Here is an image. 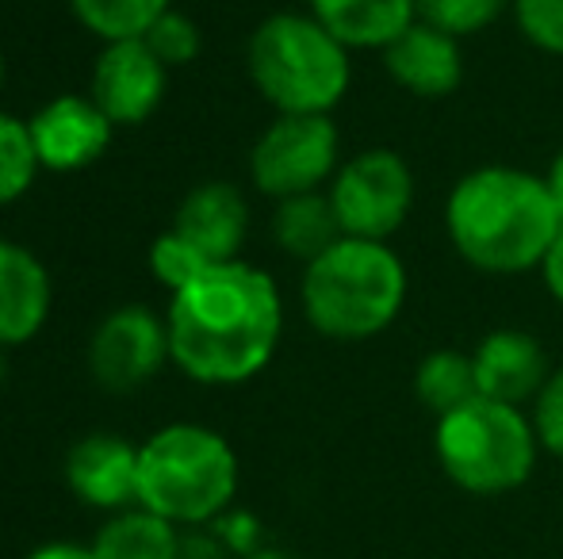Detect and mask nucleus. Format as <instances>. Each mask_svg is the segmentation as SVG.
<instances>
[{
    "mask_svg": "<svg viewBox=\"0 0 563 559\" xmlns=\"http://www.w3.org/2000/svg\"><path fill=\"white\" fill-rule=\"evenodd\" d=\"M173 365L196 383L234 388L265 372L284 334L280 288L250 261L211 265L165 311Z\"/></svg>",
    "mask_w": 563,
    "mask_h": 559,
    "instance_id": "obj_1",
    "label": "nucleus"
},
{
    "mask_svg": "<svg viewBox=\"0 0 563 559\" xmlns=\"http://www.w3.org/2000/svg\"><path fill=\"white\" fill-rule=\"evenodd\" d=\"M445 231L472 269L514 277L549 257L563 215L544 177L514 165H483L452 185Z\"/></svg>",
    "mask_w": 563,
    "mask_h": 559,
    "instance_id": "obj_2",
    "label": "nucleus"
},
{
    "mask_svg": "<svg viewBox=\"0 0 563 559\" xmlns=\"http://www.w3.org/2000/svg\"><path fill=\"white\" fill-rule=\"evenodd\" d=\"M303 314L330 342L379 337L407 303V269L387 242L338 238L303 269Z\"/></svg>",
    "mask_w": 563,
    "mask_h": 559,
    "instance_id": "obj_3",
    "label": "nucleus"
},
{
    "mask_svg": "<svg viewBox=\"0 0 563 559\" xmlns=\"http://www.w3.org/2000/svg\"><path fill=\"white\" fill-rule=\"evenodd\" d=\"M245 66L276 115H330L353 81L349 46L311 12H276L261 20L250 35Z\"/></svg>",
    "mask_w": 563,
    "mask_h": 559,
    "instance_id": "obj_4",
    "label": "nucleus"
},
{
    "mask_svg": "<svg viewBox=\"0 0 563 559\" xmlns=\"http://www.w3.org/2000/svg\"><path fill=\"white\" fill-rule=\"evenodd\" d=\"M238 494V456L223 433L173 422L139 445V506L169 525L216 522Z\"/></svg>",
    "mask_w": 563,
    "mask_h": 559,
    "instance_id": "obj_5",
    "label": "nucleus"
},
{
    "mask_svg": "<svg viewBox=\"0 0 563 559\" xmlns=\"http://www.w3.org/2000/svg\"><path fill=\"white\" fill-rule=\"evenodd\" d=\"M441 471L467 494H510L533 476L537 440L533 418L521 406L495 399H472L467 406L438 418L433 433Z\"/></svg>",
    "mask_w": 563,
    "mask_h": 559,
    "instance_id": "obj_6",
    "label": "nucleus"
},
{
    "mask_svg": "<svg viewBox=\"0 0 563 559\" xmlns=\"http://www.w3.org/2000/svg\"><path fill=\"white\" fill-rule=\"evenodd\" d=\"M341 135L330 115H276L250 149V177L276 203L322 192L334 180Z\"/></svg>",
    "mask_w": 563,
    "mask_h": 559,
    "instance_id": "obj_7",
    "label": "nucleus"
},
{
    "mask_svg": "<svg viewBox=\"0 0 563 559\" xmlns=\"http://www.w3.org/2000/svg\"><path fill=\"white\" fill-rule=\"evenodd\" d=\"M327 195L345 238L387 242L410 215L415 172L395 149H361L334 172Z\"/></svg>",
    "mask_w": 563,
    "mask_h": 559,
    "instance_id": "obj_8",
    "label": "nucleus"
},
{
    "mask_svg": "<svg viewBox=\"0 0 563 559\" xmlns=\"http://www.w3.org/2000/svg\"><path fill=\"white\" fill-rule=\"evenodd\" d=\"M169 360V326L139 303L115 306L89 337L92 380L104 391H115V395L150 383Z\"/></svg>",
    "mask_w": 563,
    "mask_h": 559,
    "instance_id": "obj_9",
    "label": "nucleus"
},
{
    "mask_svg": "<svg viewBox=\"0 0 563 559\" xmlns=\"http://www.w3.org/2000/svg\"><path fill=\"white\" fill-rule=\"evenodd\" d=\"M165 85L169 69L150 51L146 38H123V43H104L92 66L89 97L115 127H139L162 108Z\"/></svg>",
    "mask_w": 563,
    "mask_h": 559,
    "instance_id": "obj_10",
    "label": "nucleus"
},
{
    "mask_svg": "<svg viewBox=\"0 0 563 559\" xmlns=\"http://www.w3.org/2000/svg\"><path fill=\"white\" fill-rule=\"evenodd\" d=\"M38 165L51 172H77L100 161L112 146L115 123L85 92H62L27 120Z\"/></svg>",
    "mask_w": 563,
    "mask_h": 559,
    "instance_id": "obj_11",
    "label": "nucleus"
},
{
    "mask_svg": "<svg viewBox=\"0 0 563 559\" xmlns=\"http://www.w3.org/2000/svg\"><path fill=\"white\" fill-rule=\"evenodd\" d=\"M479 399L506 406H526L549 383V353L526 329H490L472 353Z\"/></svg>",
    "mask_w": 563,
    "mask_h": 559,
    "instance_id": "obj_12",
    "label": "nucleus"
},
{
    "mask_svg": "<svg viewBox=\"0 0 563 559\" xmlns=\"http://www.w3.org/2000/svg\"><path fill=\"white\" fill-rule=\"evenodd\" d=\"M384 69L410 97H422V100L452 97L460 89V81H464L460 38L415 20L399 38H391L384 46Z\"/></svg>",
    "mask_w": 563,
    "mask_h": 559,
    "instance_id": "obj_13",
    "label": "nucleus"
},
{
    "mask_svg": "<svg viewBox=\"0 0 563 559\" xmlns=\"http://www.w3.org/2000/svg\"><path fill=\"white\" fill-rule=\"evenodd\" d=\"M173 231L192 242L211 265L238 261L245 234H250V203L227 180H203L180 200Z\"/></svg>",
    "mask_w": 563,
    "mask_h": 559,
    "instance_id": "obj_14",
    "label": "nucleus"
},
{
    "mask_svg": "<svg viewBox=\"0 0 563 559\" xmlns=\"http://www.w3.org/2000/svg\"><path fill=\"white\" fill-rule=\"evenodd\" d=\"M66 483L89 506L126 510L139 502V448L112 433H92L69 448Z\"/></svg>",
    "mask_w": 563,
    "mask_h": 559,
    "instance_id": "obj_15",
    "label": "nucleus"
},
{
    "mask_svg": "<svg viewBox=\"0 0 563 559\" xmlns=\"http://www.w3.org/2000/svg\"><path fill=\"white\" fill-rule=\"evenodd\" d=\"M54 283L46 265L27 246L0 238V345H23L46 326Z\"/></svg>",
    "mask_w": 563,
    "mask_h": 559,
    "instance_id": "obj_16",
    "label": "nucleus"
},
{
    "mask_svg": "<svg viewBox=\"0 0 563 559\" xmlns=\"http://www.w3.org/2000/svg\"><path fill=\"white\" fill-rule=\"evenodd\" d=\"M311 15L349 51H384L418 20V0H311Z\"/></svg>",
    "mask_w": 563,
    "mask_h": 559,
    "instance_id": "obj_17",
    "label": "nucleus"
},
{
    "mask_svg": "<svg viewBox=\"0 0 563 559\" xmlns=\"http://www.w3.org/2000/svg\"><path fill=\"white\" fill-rule=\"evenodd\" d=\"M273 238L288 257H299V261L311 265L314 257H322L338 238H345V234H341L330 195L311 192V195H291V200L276 203Z\"/></svg>",
    "mask_w": 563,
    "mask_h": 559,
    "instance_id": "obj_18",
    "label": "nucleus"
},
{
    "mask_svg": "<svg viewBox=\"0 0 563 559\" xmlns=\"http://www.w3.org/2000/svg\"><path fill=\"white\" fill-rule=\"evenodd\" d=\"M92 559H180L177 525L150 510H119L92 540Z\"/></svg>",
    "mask_w": 563,
    "mask_h": 559,
    "instance_id": "obj_19",
    "label": "nucleus"
},
{
    "mask_svg": "<svg viewBox=\"0 0 563 559\" xmlns=\"http://www.w3.org/2000/svg\"><path fill=\"white\" fill-rule=\"evenodd\" d=\"M415 395H418V403L430 414H438V418H445V414L467 406L472 399H479L472 353H460V349L426 353L415 372Z\"/></svg>",
    "mask_w": 563,
    "mask_h": 559,
    "instance_id": "obj_20",
    "label": "nucleus"
},
{
    "mask_svg": "<svg viewBox=\"0 0 563 559\" xmlns=\"http://www.w3.org/2000/svg\"><path fill=\"white\" fill-rule=\"evenodd\" d=\"M77 23L89 27L104 43H123V38H142L173 0H69Z\"/></svg>",
    "mask_w": 563,
    "mask_h": 559,
    "instance_id": "obj_21",
    "label": "nucleus"
},
{
    "mask_svg": "<svg viewBox=\"0 0 563 559\" xmlns=\"http://www.w3.org/2000/svg\"><path fill=\"white\" fill-rule=\"evenodd\" d=\"M38 169L43 165H38L27 120H20L12 112H0V208L20 200L35 185Z\"/></svg>",
    "mask_w": 563,
    "mask_h": 559,
    "instance_id": "obj_22",
    "label": "nucleus"
},
{
    "mask_svg": "<svg viewBox=\"0 0 563 559\" xmlns=\"http://www.w3.org/2000/svg\"><path fill=\"white\" fill-rule=\"evenodd\" d=\"M514 0H418V20L452 38H472L510 12Z\"/></svg>",
    "mask_w": 563,
    "mask_h": 559,
    "instance_id": "obj_23",
    "label": "nucleus"
},
{
    "mask_svg": "<svg viewBox=\"0 0 563 559\" xmlns=\"http://www.w3.org/2000/svg\"><path fill=\"white\" fill-rule=\"evenodd\" d=\"M150 269H154V277L162 280L169 291H180L200 277L203 269H211V261L192 246V242H185L169 226V231L157 234L154 246H150Z\"/></svg>",
    "mask_w": 563,
    "mask_h": 559,
    "instance_id": "obj_24",
    "label": "nucleus"
},
{
    "mask_svg": "<svg viewBox=\"0 0 563 559\" xmlns=\"http://www.w3.org/2000/svg\"><path fill=\"white\" fill-rule=\"evenodd\" d=\"M142 38H146L150 51L162 58L165 69H177V66L196 62V54H200V46H203L200 23H196L188 12H177V8H169V12H165Z\"/></svg>",
    "mask_w": 563,
    "mask_h": 559,
    "instance_id": "obj_25",
    "label": "nucleus"
},
{
    "mask_svg": "<svg viewBox=\"0 0 563 559\" xmlns=\"http://www.w3.org/2000/svg\"><path fill=\"white\" fill-rule=\"evenodd\" d=\"M510 12L526 43L563 58V0H514Z\"/></svg>",
    "mask_w": 563,
    "mask_h": 559,
    "instance_id": "obj_26",
    "label": "nucleus"
},
{
    "mask_svg": "<svg viewBox=\"0 0 563 559\" xmlns=\"http://www.w3.org/2000/svg\"><path fill=\"white\" fill-rule=\"evenodd\" d=\"M533 429L544 452L563 460V368H556V372L549 376L541 395L533 399Z\"/></svg>",
    "mask_w": 563,
    "mask_h": 559,
    "instance_id": "obj_27",
    "label": "nucleus"
},
{
    "mask_svg": "<svg viewBox=\"0 0 563 559\" xmlns=\"http://www.w3.org/2000/svg\"><path fill=\"white\" fill-rule=\"evenodd\" d=\"M541 277H544V288L552 291V299L563 306V231H560V238L552 242L549 257L541 261Z\"/></svg>",
    "mask_w": 563,
    "mask_h": 559,
    "instance_id": "obj_28",
    "label": "nucleus"
},
{
    "mask_svg": "<svg viewBox=\"0 0 563 559\" xmlns=\"http://www.w3.org/2000/svg\"><path fill=\"white\" fill-rule=\"evenodd\" d=\"M23 559H92V548H77V545H46L35 548L31 556Z\"/></svg>",
    "mask_w": 563,
    "mask_h": 559,
    "instance_id": "obj_29",
    "label": "nucleus"
},
{
    "mask_svg": "<svg viewBox=\"0 0 563 559\" xmlns=\"http://www.w3.org/2000/svg\"><path fill=\"white\" fill-rule=\"evenodd\" d=\"M549 192H552V200H556V208H560V215H563V149L556 157H552V165H549Z\"/></svg>",
    "mask_w": 563,
    "mask_h": 559,
    "instance_id": "obj_30",
    "label": "nucleus"
},
{
    "mask_svg": "<svg viewBox=\"0 0 563 559\" xmlns=\"http://www.w3.org/2000/svg\"><path fill=\"white\" fill-rule=\"evenodd\" d=\"M250 559H303V556H288V552H257V556H250Z\"/></svg>",
    "mask_w": 563,
    "mask_h": 559,
    "instance_id": "obj_31",
    "label": "nucleus"
},
{
    "mask_svg": "<svg viewBox=\"0 0 563 559\" xmlns=\"http://www.w3.org/2000/svg\"><path fill=\"white\" fill-rule=\"evenodd\" d=\"M4 345H0V383H4V372H8V357H4Z\"/></svg>",
    "mask_w": 563,
    "mask_h": 559,
    "instance_id": "obj_32",
    "label": "nucleus"
},
{
    "mask_svg": "<svg viewBox=\"0 0 563 559\" xmlns=\"http://www.w3.org/2000/svg\"><path fill=\"white\" fill-rule=\"evenodd\" d=\"M0 85H4V54H0Z\"/></svg>",
    "mask_w": 563,
    "mask_h": 559,
    "instance_id": "obj_33",
    "label": "nucleus"
}]
</instances>
